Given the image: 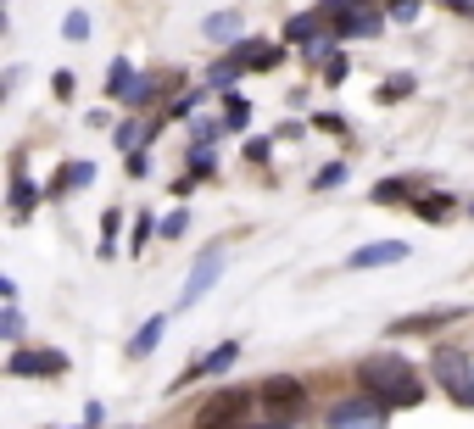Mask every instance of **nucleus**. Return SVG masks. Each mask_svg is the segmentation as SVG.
<instances>
[{"instance_id": "c85d7f7f", "label": "nucleus", "mask_w": 474, "mask_h": 429, "mask_svg": "<svg viewBox=\"0 0 474 429\" xmlns=\"http://www.w3.org/2000/svg\"><path fill=\"white\" fill-rule=\"evenodd\" d=\"M51 89H56V101H68V95H73V73H51Z\"/></svg>"}, {"instance_id": "412c9836", "label": "nucleus", "mask_w": 474, "mask_h": 429, "mask_svg": "<svg viewBox=\"0 0 474 429\" xmlns=\"http://www.w3.org/2000/svg\"><path fill=\"white\" fill-rule=\"evenodd\" d=\"M156 228H163V235H168V240H179V235H184V228H190V212L179 207V212H168V218H163V223H156Z\"/></svg>"}, {"instance_id": "f8f14e48", "label": "nucleus", "mask_w": 474, "mask_h": 429, "mask_svg": "<svg viewBox=\"0 0 474 429\" xmlns=\"http://www.w3.org/2000/svg\"><path fill=\"white\" fill-rule=\"evenodd\" d=\"M319 28H324V17H319V12H302V17H291V23H284V40H291V45H302V40H319Z\"/></svg>"}, {"instance_id": "393cba45", "label": "nucleus", "mask_w": 474, "mask_h": 429, "mask_svg": "<svg viewBox=\"0 0 474 429\" xmlns=\"http://www.w3.org/2000/svg\"><path fill=\"white\" fill-rule=\"evenodd\" d=\"M156 95V79H135V89H129V107H145Z\"/></svg>"}, {"instance_id": "6e6552de", "label": "nucleus", "mask_w": 474, "mask_h": 429, "mask_svg": "<svg viewBox=\"0 0 474 429\" xmlns=\"http://www.w3.org/2000/svg\"><path fill=\"white\" fill-rule=\"evenodd\" d=\"M61 368H68V357H61V351H17V357H12V374H17V379L61 374Z\"/></svg>"}, {"instance_id": "39448f33", "label": "nucleus", "mask_w": 474, "mask_h": 429, "mask_svg": "<svg viewBox=\"0 0 474 429\" xmlns=\"http://www.w3.org/2000/svg\"><path fill=\"white\" fill-rule=\"evenodd\" d=\"M330 429H386V407L374 402H340L335 413H330Z\"/></svg>"}, {"instance_id": "7c9ffc66", "label": "nucleus", "mask_w": 474, "mask_h": 429, "mask_svg": "<svg viewBox=\"0 0 474 429\" xmlns=\"http://www.w3.org/2000/svg\"><path fill=\"white\" fill-rule=\"evenodd\" d=\"M324 79H330V84L346 79V56H330V61H324Z\"/></svg>"}, {"instance_id": "cd10ccee", "label": "nucleus", "mask_w": 474, "mask_h": 429, "mask_svg": "<svg viewBox=\"0 0 474 429\" xmlns=\"http://www.w3.org/2000/svg\"><path fill=\"white\" fill-rule=\"evenodd\" d=\"M145 240H151V218H135V240H129V251L140 256V246H145Z\"/></svg>"}, {"instance_id": "2f4dec72", "label": "nucleus", "mask_w": 474, "mask_h": 429, "mask_svg": "<svg viewBox=\"0 0 474 429\" xmlns=\"http://www.w3.org/2000/svg\"><path fill=\"white\" fill-rule=\"evenodd\" d=\"M452 12H463V17H474V0H447Z\"/></svg>"}, {"instance_id": "6ab92c4d", "label": "nucleus", "mask_w": 474, "mask_h": 429, "mask_svg": "<svg viewBox=\"0 0 474 429\" xmlns=\"http://www.w3.org/2000/svg\"><path fill=\"white\" fill-rule=\"evenodd\" d=\"M135 79H140V73H129V61H112V95H117V101H129Z\"/></svg>"}, {"instance_id": "2eb2a0df", "label": "nucleus", "mask_w": 474, "mask_h": 429, "mask_svg": "<svg viewBox=\"0 0 474 429\" xmlns=\"http://www.w3.org/2000/svg\"><path fill=\"white\" fill-rule=\"evenodd\" d=\"M89 179H95L89 162H68V168H61V179H56V190H79V184H89Z\"/></svg>"}, {"instance_id": "0eeeda50", "label": "nucleus", "mask_w": 474, "mask_h": 429, "mask_svg": "<svg viewBox=\"0 0 474 429\" xmlns=\"http://www.w3.org/2000/svg\"><path fill=\"white\" fill-rule=\"evenodd\" d=\"M229 61H235V68H251V73H268V68H279V61H284V51L268 45V40H240Z\"/></svg>"}, {"instance_id": "f03ea898", "label": "nucleus", "mask_w": 474, "mask_h": 429, "mask_svg": "<svg viewBox=\"0 0 474 429\" xmlns=\"http://www.w3.org/2000/svg\"><path fill=\"white\" fill-rule=\"evenodd\" d=\"M430 379L447 390L458 407H474V362H469V351L435 346V351H430Z\"/></svg>"}, {"instance_id": "4468645a", "label": "nucleus", "mask_w": 474, "mask_h": 429, "mask_svg": "<svg viewBox=\"0 0 474 429\" xmlns=\"http://www.w3.org/2000/svg\"><path fill=\"white\" fill-rule=\"evenodd\" d=\"M207 40H240V17H235V12L207 17Z\"/></svg>"}, {"instance_id": "f3484780", "label": "nucleus", "mask_w": 474, "mask_h": 429, "mask_svg": "<svg viewBox=\"0 0 474 429\" xmlns=\"http://www.w3.org/2000/svg\"><path fill=\"white\" fill-rule=\"evenodd\" d=\"M414 207H419V218H430V223H435V218H447V212H452V195H419Z\"/></svg>"}, {"instance_id": "473e14b6", "label": "nucleus", "mask_w": 474, "mask_h": 429, "mask_svg": "<svg viewBox=\"0 0 474 429\" xmlns=\"http://www.w3.org/2000/svg\"><path fill=\"white\" fill-rule=\"evenodd\" d=\"M391 6H414V0H391Z\"/></svg>"}, {"instance_id": "9d476101", "label": "nucleus", "mask_w": 474, "mask_h": 429, "mask_svg": "<svg viewBox=\"0 0 474 429\" xmlns=\"http://www.w3.org/2000/svg\"><path fill=\"white\" fill-rule=\"evenodd\" d=\"M452 318H463V307H435V312H419V318H396L391 335H435V329L452 323Z\"/></svg>"}, {"instance_id": "7ed1b4c3", "label": "nucleus", "mask_w": 474, "mask_h": 429, "mask_svg": "<svg viewBox=\"0 0 474 429\" xmlns=\"http://www.w3.org/2000/svg\"><path fill=\"white\" fill-rule=\"evenodd\" d=\"M251 413V390H218L196 407V429H240Z\"/></svg>"}, {"instance_id": "f257e3e1", "label": "nucleus", "mask_w": 474, "mask_h": 429, "mask_svg": "<svg viewBox=\"0 0 474 429\" xmlns=\"http://www.w3.org/2000/svg\"><path fill=\"white\" fill-rule=\"evenodd\" d=\"M358 385L374 396L379 407H414V402H424V385H419V374H414V362L396 357V351H374V357H363Z\"/></svg>"}, {"instance_id": "dca6fc26", "label": "nucleus", "mask_w": 474, "mask_h": 429, "mask_svg": "<svg viewBox=\"0 0 474 429\" xmlns=\"http://www.w3.org/2000/svg\"><path fill=\"white\" fill-rule=\"evenodd\" d=\"M407 95H414V79H407V73H396V79H386V84H379V101H407Z\"/></svg>"}, {"instance_id": "20e7f679", "label": "nucleus", "mask_w": 474, "mask_h": 429, "mask_svg": "<svg viewBox=\"0 0 474 429\" xmlns=\"http://www.w3.org/2000/svg\"><path fill=\"white\" fill-rule=\"evenodd\" d=\"M218 274H224V246H207L201 256H196V268H190V279H184V295H179V312L184 307H196L201 295L218 284Z\"/></svg>"}, {"instance_id": "aec40b11", "label": "nucleus", "mask_w": 474, "mask_h": 429, "mask_svg": "<svg viewBox=\"0 0 474 429\" xmlns=\"http://www.w3.org/2000/svg\"><path fill=\"white\" fill-rule=\"evenodd\" d=\"M346 179V168H340V162H330V168H319V173H312V190H335Z\"/></svg>"}, {"instance_id": "4be33fe9", "label": "nucleus", "mask_w": 474, "mask_h": 429, "mask_svg": "<svg viewBox=\"0 0 474 429\" xmlns=\"http://www.w3.org/2000/svg\"><path fill=\"white\" fill-rule=\"evenodd\" d=\"M140 140H145V128H140V123H123V128H117V145L129 151V156H135V145H140Z\"/></svg>"}, {"instance_id": "5701e85b", "label": "nucleus", "mask_w": 474, "mask_h": 429, "mask_svg": "<svg viewBox=\"0 0 474 429\" xmlns=\"http://www.w3.org/2000/svg\"><path fill=\"white\" fill-rule=\"evenodd\" d=\"M240 79V68H235V61H218V68H212V89H229Z\"/></svg>"}, {"instance_id": "423d86ee", "label": "nucleus", "mask_w": 474, "mask_h": 429, "mask_svg": "<svg viewBox=\"0 0 474 429\" xmlns=\"http://www.w3.org/2000/svg\"><path fill=\"white\" fill-rule=\"evenodd\" d=\"M263 407H274V413H296L302 402H307V390H302V379H291V374H274V379H263Z\"/></svg>"}, {"instance_id": "9b49d317", "label": "nucleus", "mask_w": 474, "mask_h": 429, "mask_svg": "<svg viewBox=\"0 0 474 429\" xmlns=\"http://www.w3.org/2000/svg\"><path fill=\"white\" fill-rule=\"evenodd\" d=\"M235 357H240V346H235V340H224V346H212V351H207V357H201V362H196V368H190L184 379H201V374H224Z\"/></svg>"}, {"instance_id": "ddd939ff", "label": "nucleus", "mask_w": 474, "mask_h": 429, "mask_svg": "<svg viewBox=\"0 0 474 429\" xmlns=\"http://www.w3.org/2000/svg\"><path fill=\"white\" fill-rule=\"evenodd\" d=\"M414 190H419V179H386V184L374 190V201H379V207H391V201H407Z\"/></svg>"}, {"instance_id": "a878e982", "label": "nucleus", "mask_w": 474, "mask_h": 429, "mask_svg": "<svg viewBox=\"0 0 474 429\" xmlns=\"http://www.w3.org/2000/svg\"><path fill=\"white\" fill-rule=\"evenodd\" d=\"M28 201H34V184L17 179V184H12V207H17V212H28Z\"/></svg>"}, {"instance_id": "1a4fd4ad", "label": "nucleus", "mask_w": 474, "mask_h": 429, "mask_svg": "<svg viewBox=\"0 0 474 429\" xmlns=\"http://www.w3.org/2000/svg\"><path fill=\"white\" fill-rule=\"evenodd\" d=\"M386 262H407V240H374L352 251V268H386Z\"/></svg>"}, {"instance_id": "c756f323", "label": "nucleus", "mask_w": 474, "mask_h": 429, "mask_svg": "<svg viewBox=\"0 0 474 429\" xmlns=\"http://www.w3.org/2000/svg\"><path fill=\"white\" fill-rule=\"evenodd\" d=\"M0 335H6V340H17V335H23V318H17L12 307H6V318H0Z\"/></svg>"}, {"instance_id": "b1692460", "label": "nucleus", "mask_w": 474, "mask_h": 429, "mask_svg": "<svg viewBox=\"0 0 474 429\" xmlns=\"http://www.w3.org/2000/svg\"><path fill=\"white\" fill-rule=\"evenodd\" d=\"M61 34H68V40H84V34H89V17H84V12H68V23H61Z\"/></svg>"}, {"instance_id": "bb28decb", "label": "nucleus", "mask_w": 474, "mask_h": 429, "mask_svg": "<svg viewBox=\"0 0 474 429\" xmlns=\"http://www.w3.org/2000/svg\"><path fill=\"white\" fill-rule=\"evenodd\" d=\"M117 223H123L117 212H107V218H101V246H107V251H112V240H117Z\"/></svg>"}, {"instance_id": "a211bd4d", "label": "nucleus", "mask_w": 474, "mask_h": 429, "mask_svg": "<svg viewBox=\"0 0 474 429\" xmlns=\"http://www.w3.org/2000/svg\"><path fill=\"white\" fill-rule=\"evenodd\" d=\"M156 340H163V318H151V323L140 329V335H135V346H129V357H145Z\"/></svg>"}]
</instances>
